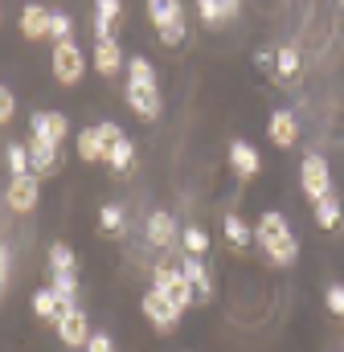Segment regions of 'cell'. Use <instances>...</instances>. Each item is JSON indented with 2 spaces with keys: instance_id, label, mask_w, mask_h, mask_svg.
<instances>
[{
  "instance_id": "1",
  "label": "cell",
  "mask_w": 344,
  "mask_h": 352,
  "mask_svg": "<svg viewBox=\"0 0 344 352\" xmlns=\"http://www.w3.org/2000/svg\"><path fill=\"white\" fill-rule=\"evenodd\" d=\"M255 238H258V246H262V254L275 266H291L299 258V242H295V234H291V226H287L283 213H262L255 226Z\"/></svg>"
},
{
  "instance_id": "2",
  "label": "cell",
  "mask_w": 344,
  "mask_h": 352,
  "mask_svg": "<svg viewBox=\"0 0 344 352\" xmlns=\"http://www.w3.org/2000/svg\"><path fill=\"white\" fill-rule=\"evenodd\" d=\"M152 278H156V291L169 299L172 307L184 316L189 307H193V299H197V291H193V283L184 278V270H176V266H169V263H160L156 270H152Z\"/></svg>"
},
{
  "instance_id": "3",
  "label": "cell",
  "mask_w": 344,
  "mask_h": 352,
  "mask_svg": "<svg viewBox=\"0 0 344 352\" xmlns=\"http://www.w3.org/2000/svg\"><path fill=\"white\" fill-rule=\"evenodd\" d=\"M50 70H54V78H58L62 87H78L83 74H86V54L74 41H62V45L50 50Z\"/></svg>"
},
{
  "instance_id": "4",
  "label": "cell",
  "mask_w": 344,
  "mask_h": 352,
  "mask_svg": "<svg viewBox=\"0 0 344 352\" xmlns=\"http://www.w3.org/2000/svg\"><path fill=\"white\" fill-rule=\"evenodd\" d=\"M299 184H303V192L312 197V205L324 201V197H332V173H328V160H324V156H303Z\"/></svg>"
},
{
  "instance_id": "5",
  "label": "cell",
  "mask_w": 344,
  "mask_h": 352,
  "mask_svg": "<svg viewBox=\"0 0 344 352\" xmlns=\"http://www.w3.org/2000/svg\"><path fill=\"white\" fill-rule=\"evenodd\" d=\"M140 307H144L148 324H152V328H156L160 336H172V332L180 328V311L172 307V303L164 299V295H160V291H156V287H152V291L144 295V303H140Z\"/></svg>"
},
{
  "instance_id": "6",
  "label": "cell",
  "mask_w": 344,
  "mask_h": 352,
  "mask_svg": "<svg viewBox=\"0 0 344 352\" xmlns=\"http://www.w3.org/2000/svg\"><path fill=\"white\" fill-rule=\"evenodd\" d=\"M58 328V340L66 344V349H86L90 344V320H86V311H78V307H66V316L54 324Z\"/></svg>"
},
{
  "instance_id": "7",
  "label": "cell",
  "mask_w": 344,
  "mask_h": 352,
  "mask_svg": "<svg viewBox=\"0 0 344 352\" xmlns=\"http://www.w3.org/2000/svg\"><path fill=\"white\" fill-rule=\"evenodd\" d=\"M70 131V115L62 111H37L29 119V140H50V144H62Z\"/></svg>"
},
{
  "instance_id": "8",
  "label": "cell",
  "mask_w": 344,
  "mask_h": 352,
  "mask_svg": "<svg viewBox=\"0 0 344 352\" xmlns=\"http://www.w3.org/2000/svg\"><path fill=\"white\" fill-rule=\"evenodd\" d=\"M4 201L12 213H33L37 201H41V188H37V176H12L8 188H4Z\"/></svg>"
},
{
  "instance_id": "9",
  "label": "cell",
  "mask_w": 344,
  "mask_h": 352,
  "mask_svg": "<svg viewBox=\"0 0 344 352\" xmlns=\"http://www.w3.org/2000/svg\"><path fill=\"white\" fill-rule=\"evenodd\" d=\"M266 135H270L275 148H295V140H299V119H295V111L279 107V111L270 115V123H266Z\"/></svg>"
},
{
  "instance_id": "10",
  "label": "cell",
  "mask_w": 344,
  "mask_h": 352,
  "mask_svg": "<svg viewBox=\"0 0 344 352\" xmlns=\"http://www.w3.org/2000/svg\"><path fill=\"white\" fill-rule=\"evenodd\" d=\"M123 98H127V107H131L140 119H148V123H152V119L160 115V107H164V102H160V87H136V82H127Z\"/></svg>"
},
{
  "instance_id": "11",
  "label": "cell",
  "mask_w": 344,
  "mask_h": 352,
  "mask_svg": "<svg viewBox=\"0 0 344 352\" xmlns=\"http://www.w3.org/2000/svg\"><path fill=\"white\" fill-rule=\"evenodd\" d=\"M50 21H54L50 8H41V4H25V8H21V37H25V41H41V37H50Z\"/></svg>"
},
{
  "instance_id": "12",
  "label": "cell",
  "mask_w": 344,
  "mask_h": 352,
  "mask_svg": "<svg viewBox=\"0 0 344 352\" xmlns=\"http://www.w3.org/2000/svg\"><path fill=\"white\" fill-rule=\"evenodd\" d=\"M94 70H98L103 78H115L119 70H127L119 41H94Z\"/></svg>"
},
{
  "instance_id": "13",
  "label": "cell",
  "mask_w": 344,
  "mask_h": 352,
  "mask_svg": "<svg viewBox=\"0 0 344 352\" xmlns=\"http://www.w3.org/2000/svg\"><path fill=\"white\" fill-rule=\"evenodd\" d=\"M144 234H148V242H152V246L169 250L172 242H176V234H180V230H176V217H172V213L156 209V213L148 217V230H144Z\"/></svg>"
},
{
  "instance_id": "14",
  "label": "cell",
  "mask_w": 344,
  "mask_h": 352,
  "mask_svg": "<svg viewBox=\"0 0 344 352\" xmlns=\"http://www.w3.org/2000/svg\"><path fill=\"white\" fill-rule=\"evenodd\" d=\"M180 270H184V278L193 283L197 299H201V303H209V299H213V274H209V266L201 263V258H189V254H184Z\"/></svg>"
},
{
  "instance_id": "15",
  "label": "cell",
  "mask_w": 344,
  "mask_h": 352,
  "mask_svg": "<svg viewBox=\"0 0 344 352\" xmlns=\"http://www.w3.org/2000/svg\"><path fill=\"white\" fill-rule=\"evenodd\" d=\"M230 168L242 176V180H250V176H258L262 160H258V152L246 144V140H234V144H230Z\"/></svg>"
},
{
  "instance_id": "16",
  "label": "cell",
  "mask_w": 344,
  "mask_h": 352,
  "mask_svg": "<svg viewBox=\"0 0 344 352\" xmlns=\"http://www.w3.org/2000/svg\"><path fill=\"white\" fill-rule=\"evenodd\" d=\"M29 156H33V176H54L58 173V144H50V140H29Z\"/></svg>"
},
{
  "instance_id": "17",
  "label": "cell",
  "mask_w": 344,
  "mask_h": 352,
  "mask_svg": "<svg viewBox=\"0 0 344 352\" xmlns=\"http://www.w3.org/2000/svg\"><path fill=\"white\" fill-rule=\"evenodd\" d=\"M33 316H37V320H45V324H58V320L66 316V303L54 295V287L33 291Z\"/></svg>"
},
{
  "instance_id": "18",
  "label": "cell",
  "mask_w": 344,
  "mask_h": 352,
  "mask_svg": "<svg viewBox=\"0 0 344 352\" xmlns=\"http://www.w3.org/2000/svg\"><path fill=\"white\" fill-rule=\"evenodd\" d=\"M250 238H255V230H250L238 213H226V242H230L238 254H246V250H250Z\"/></svg>"
},
{
  "instance_id": "19",
  "label": "cell",
  "mask_w": 344,
  "mask_h": 352,
  "mask_svg": "<svg viewBox=\"0 0 344 352\" xmlns=\"http://www.w3.org/2000/svg\"><path fill=\"white\" fill-rule=\"evenodd\" d=\"M201 21L205 25H222V21H230V16H238V4H230V0H201Z\"/></svg>"
},
{
  "instance_id": "20",
  "label": "cell",
  "mask_w": 344,
  "mask_h": 352,
  "mask_svg": "<svg viewBox=\"0 0 344 352\" xmlns=\"http://www.w3.org/2000/svg\"><path fill=\"white\" fill-rule=\"evenodd\" d=\"M180 246H184L189 258H205V250H209V234H205L201 226H184V230H180Z\"/></svg>"
},
{
  "instance_id": "21",
  "label": "cell",
  "mask_w": 344,
  "mask_h": 352,
  "mask_svg": "<svg viewBox=\"0 0 344 352\" xmlns=\"http://www.w3.org/2000/svg\"><path fill=\"white\" fill-rule=\"evenodd\" d=\"M78 270V258L66 242H54L50 246V274H74Z\"/></svg>"
},
{
  "instance_id": "22",
  "label": "cell",
  "mask_w": 344,
  "mask_h": 352,
  "mask_svg": "<svg viewBox=\"0 0 344 352\" xmlns=\"http://www.w3.org/2000/svg\"><path fill=\"white\" fill-rule=\"evenodd\" d=\"M148 16H152V25H156V33H160L164 25L176 21V16H184V8H180L176 0H152V4H148Z\"/></svg>"
},
{
  "instance_id": "23",
  "label": "cell",
  "mask_w": 344,
  "mask_h": 352,
  "mask_svg": "<svg viewBox=\"0 0 344 352\" xmlns=\"http://www.w3.org/2000/svg\"><path fill=\"white\" fill-rule=\"evenodd\" d=\"M78 160H86V164H94V160H107V156H103L98 127H86V131H78Z\"/></svg>"
},
{
  "instance_id": "24",
  "label": "cell",
  "mask_w": 344,
  "mask_h": 352,
  "mask_svg": "<svg viewBox=\"0 0 344 352\" xmlns=\"http://www.w3.org/2000/svg\"><path fill=\"white\" fill-rule=\"evenodd\" d=\"M316 226L320 230H336L341 226V201H336V192L324 197V201H316Z\"/></svg>"
},
{
  "instance_id": "25",
  "label": "cell",
  "mask_w": 344,
  "mask_h": 352,
  "mask_svg": "<svg viewBox=\"0 0 344 352\" xmlns=\"http://www.w3.org/2000/svg\"><path fill=\"white\" fill-rule=\"evenodd\" d=\"M127 82H136V87H156V66H152L148 58H131V62H127Z\"/></svg>"
},
{
  "instance_id": "26",
  "label": "cell",
  "mask_w": 344,
  "mask_h": 352,
  "mask_svg": "<svg viewBox=\"0 0 344 352\" xmlns=\"http://www.w3.org/2000/svg\"><path fill=\"white\" fill-rule=\"evenodd\" d=\"M8 173L12 176H33V156L25 144H8Z\"/></svg>"
},
{
  "instance_id": "27",
  "label": "cell",
  "mask_w": 344,
  "mask_h": 352,
  "mask_svg": "<svg viewBox=\"0 0 344 352\" xmlns=\"http://www.w3.org/2000/svg\"><path fill=\"white\" fill-rule=\"evenodd\" d=\"M275 70H279V78H295L299 74V50L295 45H283L275 54Z\"/></svg>"
},
{
  "instance_id": "28",
  "label": "cell",
  "mask_w": 344,
  "mask_h": 352,
  "mask_svg": "<svg viewBox=\"0 0 344 352\" xmlns=\"http://www.w3.org/2000/svg\"><path fill=\"white\" fill-rule=\"evenodd\" d=\"M50 287H54V295H58L66 307H74V295H78V278H74V274H50Z\"/></svg>"
},
{
  "instance_id": "29",
  "label": "cell",
  "mask_w": 344,
  "mask_h": 352,
  "mask_svg": "<svg viewBox=\"0 0 344 352\" xmlns=\"http://www.w3.org/2000/svg\"><path fill=\"white\" fill-rule=\"evenodd\" d=\"M50 37H54V45H62V41H74V16H66V12H54V21H50Z\"/></svg>"
},
{
  "instance_id": "30",
  "label": "cell",
  "mask_w": 344,
  "mask_h": 352,
  "mask_svg": "<svg viewBox=\"0 0 344 352\" xmlns=\"http://www.w3.org/2000/svg\"><path fill=\"white\" fill-rule=\"evenodd\" d=\"M98 140H103V156H111L119 144H127V135H123L119 123H98Z\"/></svg>"
},
{
  "instance_id": "31",
  "label": "cell",
  "mask_w": 344,
  "mask_h": 352,
  "mask_svg": "<svg viewBox=\"0 0 344 352\" xmlns=\"http://www.w3.org/2000/svg\"><path fill=\"white\" fill-rule=\"evenodd\" d=\"M107 164H111L115 173H131V168H136V148H131V140H127V144H119V148L107 156Z\"/></svg>"
},
{
  "instance_id": "32",
  "label": "cell",
  "mask_w": 344,
  "mask_h": 352,
  "mask_svg": "<svg viewBox=\"0 0 344 352\" xmlns=\"http://www.w3.org/2000/svg\"><path fill=\"white\" fill-rule=\"evenodd\" d=\"M98 226H103L107 234H119V230H123V209H119V205H103V209H98Z\"/></svg>"
},
{
  "instance_id": "33",
  "label": "cell",
  "mask_w": 344,
  "mask_h": 352,
  "mask_svg": "<svg viewBox=\"0 0 344 352\" xmlns=\"http://www.w3.org/2000/svg\"><path fill=\"white\" fill-rule=\"evenodd\" d=\"M119 12H123V4H119V0H98V4H94V21H103V25H111V29H115Z\"/></svg>"
},
{
  "instance_id": "34",
  "label": "cell",
  "mask_w": 344,
  "mask_h": 352,
  "mask_svg": "<svg viewBox=\"0 0 344 352\" xmlns=\"http://www.w3.org/2000/svg\"><path fill=\"white\" fill-rule=\"evenodd\" d=\"M160 41H164V45H180V41H184V16H176L172 25L160 29Z\"/></svg>"
},
{
  "instance_id": "35",
  "label": "cell",
  "mask_w": 344,
  "mask_h": 352,
  "mask_svg": "<svg viewBox=\"0 0 344 352\" xmlns=\"http://www.w3.org/2000/svg\"><path fill=\"white\" fill-rule=\"evenodd\" d=\"M324 303H328V311H332V316H344V283H332V287H328Z\"/></svg>"
},
{
  "instance_id": "36",
  "label": "cell",
  "mask_w": 344,
  "mask_h": 352,
  "mask_svg": "<svg viewBox=\"0 0 344 352\" xmlns=\"http://www.w3.org/2000/svg\"><path fill=\"white\" fill-rule=\"evenodd\" d=\"M12 115H17V94L8 87H0V123H8Z\"/></svg>"
},
{
  "instance_id": "37",
  "label": "cell",
  "mask_w": 344,
  "mask_h": 352,
  "mask_svg": "<svg viewBox=\"0 0 344 352\" xmlns=\"http://www.w3.org/2000/svg\"><path fill=\"white\" fill-rule=\"evenodd\" d=\"M86 352H115V340H111L107 332H94L90 344H86Z\"/></svg>"
},
{
  "instance_id": "38",
  "label": "cell",
  "mask_w": 344,
  "mask_h": 352,
  "mask_svg": "<svg viewBox=\"0 0 344 352\" xmlns=\"http://www.w3.org/2000/svg\"><path fill=\"white\" fill-rule=\"evenodd\" d=\"M8 270H12V254L0 250V283H8Z\"/></svg>"
}]
</instances>
